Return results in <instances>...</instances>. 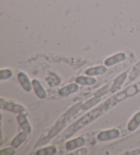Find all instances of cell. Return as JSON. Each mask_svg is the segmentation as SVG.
I'll return each instance as SVG.
<instances>
[{
	"instance_id": "obj_9",
	"label": "cell",
	"mask_w": 140,
	"mask_h": 155,
	"mask_svg": "<svg viewBox=\"0 0 140 155\" xmlns=\"http://www.w3.org/2000/svg\"><path fill=\"white\" fill-rule=\"evenodd\" d=\"M79 89V85L77 84H71L67 85L66 86L62 87L61 89L58 91V94L62 97H67L70 94L75 93Z\"/></svg>"
},
{
	"instance_id": "obj_23",
	"label": "cell",
	"mask_w": 140,
	"mask_h": 155,
	"mask_svg": "<svg viewBox=\"0 0 140 155\" xmlns=\"http://www.w3.org/2000/svg\"><path fill=\"white\" fill-rule=\"evenodd\" d=\"M88 149L85 148H82L80 149L78 148L76 151L72 152V153H70L68 154H86L88 153Z\"/></svg>"
},
{
	"instance_id": "obj_13",
	"label": "cell",
	"mask_w": 140,
	"mask_h": 155,
	"mask_svg": "<svg viewBox=\"0 0 140 155\" xmlns=\"http://www.w3.org/2000/svg\"><path fill=\"white\" fill-rule=\"evenodd\" d=\"M28 137V133L23 130V132H21L19 134L17 135L14 140H12L11 143V146L14 147L15 148H17L18 147L21 146L24 141H25Z\"/></svg>"
},
{
	"instance_id": "obj_24",
	"label": "cell",
	"mask_w": 140,
	"mask_h": 155,
	"mask_svg": "<svg viewBox=\"0 0 140 155\" xmlns=\"http://www.w3.org/2000/svg\"><path fill=\"white\" fill-rule=\"evenodd\" d=\"M126 154H140V150H135L130 152H125Z\"/></svg>"
},
{
	"instance_id": "obj_14",
	"label": "cell",
	"mask_w": 140,
	"mask_h": 155,
	"mask_svg": "<svg viewBox=\"0 0 140 155\" xmlns=\"http://www.w3.org/2000/svg\"><path fill=\"white\" fill-rule=\"evenodd\" d=\"M75 83L80 85H93L96 83V79L90 76H79L75 79Z\"/></svg>"
},
{
	"instance_id": "obj_10",
	"label": "cell",
	"mask_w": 140,
	"mask_h": 155,
	"mask_svg": "<svg viewBox=\"0 0 140 155\" xmlns=\"http://www.w3.org/2000/svg\"><path fill=\"white\" fill-rule=\"evenodd\" d=\"M107 71V68L105 66L100 65L97 66H95V67H92L88 68L86 70L85 73L86 75L94 77V76H98L101 75V74H105Z\"/></svg>"
},
{
	"instance_id": "obj_17",
	"label": "cell",
	"mask_w": 140,
	"mask_h": 155,
	"mask_svg": "<svg viewBox=\"0 0 140 155\" xmlns=\"http://www.w3.org/2000/svg\"><path fill=\"white\" fill-rule=\"evenodd\" d=\"M82 105H83V103H79L76 104V105H75L73 107H72L68 110V111L66 112L64 115V120H68L69 119L70 117H71L74 116V115L76 114L77 113H78L81 109L82 108Z\"/></svg>"
},
{
	"instance_id": "obj_4",
	"label": "cell",
	"mask_w": 140,
	"mask_h": 155,
	"mask_svg": "<svg viewBox=\"0 0 140 155\" xmlns=\"http://www.w3.org/2000/svg\"><path fill=\"white\" fill-rule=\"evenodd\" d=\"M85 139L83 137H78L73 140H69L66 143V149L67 150L72 151L80 148L85 145Z\"/></svg>"
},
{
	"instance_id": "obj_19",
	"label": "cell",
	"mask_w": 140,
	"mask_h": 155,
	"mask_svg": "<svg viewBox=\"0 0 140 155\" xmlns=\"http://www.w3.org/2000/svg\"><path fill=\"white\" fill-rule=\"evenodd\" d=\"M100 101H101V97H95L92 98H91V99L88 101L87 102H85L84 104H83L82 110H86V109L91 108L92 107L96 105V104H97Z\"/></svg>"
},
{
	"instance_id": "obj_1",
	"label": "cell",
	"mask_w": 140,
	"mask_h": 155,
	"mask_svg": "<svg viewBox=\"0 0 140 155\" xmlns=\"http://www.w3.org/2000/svg\"><path fill=\"white\" fill-rule=\"evenodd\" d=\"M105 109L103 107H99L96 108L94 110L85 114L84 116H83L81 118L74 122L71 126H70L66 129V130L64 132L63 134L62 135V137H60L61 140H64L71 137L72 135H74L78 130H79L81 129H82V128L88 124L89 123L92 122L93 120L98 117L103 113Z\"/></svg>"
},
{
	"instance_id": "obj_22",
	"label": "cell",
	"mask_w": 140,
	"mask_h": 155,
	"mask_svg": "<svg viewBox=\"0 0 140 155\" xmlns=\"http://www.w3.org/2000/svg\"><path fill=\"white\" fill-rule=\"evenodd\" d=\"M15 153V148L14 147H8L0 150V154L1 155H12Z\"/></svg>"
},
{
	"instance_id": "obj_3",
	"label": "cell",
	"mask_w": 140,
	"mask_h": 155,
	"mask_svg": "<svg viewBox=\"0 0 140 155\" xmlns=\"http://www.w3.org/2000/svg\"><path fill=\"white\" fill-rule=\"evenodd\" d=\"M120 132L119 130L116 129H112L110 130H106L101 131L98 133L97 139L100 141H110L114 139H116L119 137Z\"/></svg>"
},
{
	"instance_id": "obj_2",
	"label": "cell",
	"mask_w": 140,
	"mask_h": 155,
	"mask_svg": "<svg viewBox=\"0 0 140 155\" xmlns=\"http://www.w3.org/2000/svg\"><path fill=\"white\" fill-rule=\"evenodd\" d=\"M1 107L2 109H5L16 114L23 113L26 111L25 107L23 105L15 102H12V101H4L3 98H1Z\"/></svg>"
},
{
	"instance_id": "obj_7",
	"label": "cell",
	"mask_w": 140,
	"mask_h": 155,
	"mask_svg": "<svg viewBox=\"0 0 140 155\" xmlns=\"http://www.w3.org/2000/svg\"><path fill=\"white\" fill-rule=\"evenodd\" d=\"M32 83L33 90H34V92L36 93L38 97L41 98V99H43V98H45L47 97V92H46L45 88L43 87L41 83L38 80L33 79Z\"/></svg>"
},
{
	"instance_id": "obj_16",
	"label": "cell",
	"mask_w": 140,
	"mask_h": 155,
	"mask_svg": "<svg viewBox=\"0 0 140 155\" xmlns=\"http://www.w3.org/2000/svg\"><path fill=\"white\" fill-rule=\"evenodd\" d=\"M57 148L54 146L45 147V148L38 150L36 154L38 155H52L57 153Z\"/></svg>"
},
{
	"instance_id": "obj_21",
	"label": "cell",
	"mask_w": 140,
	"mask_h": 155,
	"mask_svg": "<svg viewBox=\"0 0 140 155\" xmlns=\"http://www.w3.org/2000/svg\"><path fill=\"white\" fill-rule=\"evenodd\" d=\"M111 87L112 84H108L105 85V86H104L103 87L101 88L100 90H98L97 92L95 93V97H101L102 96L106 94L107 93H108L111 91Z\"/></svg>"
},
{
	"instance_id": "obj_6",
	"label": "cell",
	"mask_w": 140,
	"mask_h": 155,
	"mask_svg": "<svg viewBox=\"0 0 140 155\" xmlns=\"http://www.w3.org/2000/svg\"><path fill=\"white\" fill-rule=\"evenodd\" d=\"M126 58V55L125 53L120 52L116 54L111 56L108 58H107L104 61L105 65L107 66H112L122 62L125 60Z\"/></svg>"
},
{
	"instance_id": "obj_5",
	"label": "cell",
	"mask_w": 140,
	"mask_h": 155,
	"mask_svg": "<svg viewBox=\"0 0 140 155\" xmlns=\"http://www.w3.org/2000/svg\"><path fill=\"white\" fill-rule=\"evenodd\" d=\"M18 81L21 85V86L25 90L26 92H31L32 90L33 89L32 87V83L29 80L28 76L24 73V72H19L17 74Z\"/></svg>"
},
{
	"instance_id": "obj_20",
	"label": "cell",
	"mask_w": 140,
	"mask_h": 155,
	"mask_svg": "<svg viewBox=\"0 0 140 155\" xmlns=\"http://www.w3.org/2000/svg\"><path fill=\"white\" fill-rule=\"evenodd\" d=\"M0 75H1V81L3 80L8 79L11 78L13 75V72L8 68H5V69H1L0 71Z\"/></svg>"
},
{
	"instance_id": "obj_18",
	"label": "cell",
	"mask_w": 140,
	"mask_h": 155,
	"mask_svg": "<svg viewBox=\"0 0 140 155\" xmlns=\"http://www.w3.org/2000/svg\"><path fill=\"white\" fill-rule=\"evenodd\" d=\"M139 76H140V61L135 66H134L130 74H129L128 79L130 81H133L134 80H135Z\"/></svg>"
},
{
	"instance_id": "obj_8",
	"label": "cell",
	"mask_w": 140,
	"mask_h": 155,
	"mask_svg": "<svg viewBox=\"0 0 140 155\" xmlns=\"http://www.w3.org/2000/svg\"><path fill=\"white\" fill-rule=\"evenodd\" d=\"M17 120L23 130L28 133L31 132L32 127L28 120V115H27V114H25V112L18 114Z\"/></svg>"
},
{
	"instance_id": "obj_12",
	"label": "cell",
	"mask_w": 140,
	"mask_h": 155,
	"mask_svg": "<svg viewBox=\"0 0 140 155\" xmlns=\"http://www.w3.org/2000/svg\"><path fill=\"white\" fill-rule=\"evenodd\" d=\"M126 76H127V73H126V72L122 73V74H120L119 76H118L115 79L114 82H113V84H112L111 91H110V92H114L119 89L121 87V85L123 84L124 81H125Z\"/></svg>"
},
{
	"instance_id": "obj_15",
	"label": "cell",
	"mask_w": 140,
	"mask_h": 155,
	"mask_svg": "<svg viewBox=\"0 0 140 155\" xmlns=\"http://www.w3.org/2000/svg\"><path fill=\"white\" fill-rule=\"evenodd\" d=\"M140 125V111L137 112L132 117L127 125V129L129 131H134Z\"/></svg>"
},
{
	"instance_id": "obj_11",
	"label": "cell",
	"mask_w": 140,
	"mask_h": 155,
	"mask_svg": "<svg viewBox=\"0 0 140 155\" xmlns=\"http://www.w3.org/2000/svg\"><path fill=\"white\" fill-rule=\"evenodd\" d=\"M65 120H66L64 119L61 120L60 122L58 123V124L55 125V127H53V129L50 130L49 133H48L47 137L45 138V141H47L49 140H51V139L55 137L56 135H58V133L61 131V130L63 129L64 126H65Z\"/></svg>"
}]
</instances>
